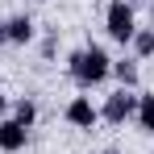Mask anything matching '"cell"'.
I'll list each match as a JSON object with an SVG mask.
<instances>
[{
    "instance_id": "1",
    "label": "cell",
    "mask_w": 154,
    "mask_h": 154,
    "mask_svg": "<svg viewBox=\"0 0 154 154\" xmlns=\"http://www.w3.org/2000/svg\"><path fill=\"white\" fill-rule=\"evenodd\" d=\"M67 67H71V79H75L79 88H96V83H104V79H108L112 58L104 54V46L88 42V46H79V50L67 58Z\"/></svg>"
},
{
    "instance_id": "2",
    "label": "cell",
    "mask_w": 154,
    "mask_h": 154,
    "mask_svg": "<svg viewBox=\"0 0 154 154\" xmlns=\"http://www.w3.org/2000/svg\"><path fill=\"white\" fill-rule=\"evenodd\" d=\"M104 29H108V38H112V42L129 46V42H133V33H137L133 4H125V0H112V4L104 8Z\"/></svg>"
},
{
    "instance_id": "3",
    "label": "cell",
    "mask_w": 154,
    "mask_h": 154,
    "mask_svg": "<svg viewBox=\"0 0 154 154\" xmlns=\"http://www.w3.org/2000/svg\"><path fill=\"white\" fill-rule=\"evenodd\" d=\"M137 112V96L129 92V88H121V92H112L108 100H104V108H100V117L108 121V125H125L129 117Z\"/></svg>"
},
{
    "instance_id": "4",
    "label": "cell",
    "mask_w": 154,
    "mask_h": 154,
    "mask_svg": "<svg viewBox=\"0 0 154 154\" xmlns=\"http://www.w3.org/2000/svg\"><path fill=\"white\" fill-rule=\"evenodd\" d=\"M67 121H71L75 129H92L96 121H100V108L88 100V96H75V100L67 104Z\"/></svg>"
},
{
    "instance_id": "5",
    "label": "cell",
    "mask_w": 154,
    "mask_h": 154,
    "mask_svg": "<svg viewBox=\"0 0 154 154\" xmlns=\"http://www.w3.org/2000/svg\"><path fill=\"white\" fill-rule=\"evenodd\" d=\"M25 142H29V129L21 125V121H0V150L4 154H17V150H25Z\"/></svg>"
},
{
    "instance_id": "6",
    "label": "cell",
    "mask_w": 154,
    "mask_h": 154,
    "mask_svg": "<svg viewBox=\"0 0 154 154\" xmlns=\"http://www.w3.org/2000/svg\"><path fill=\"white\" fill-rule=\"evenodd\" d=\"M4 42H17V46L33 42V21H29L25 13H21V17H8V21H4Z\"/></svg>"
},
{
    "instance_id": "7",
    "label": "cell",
    "mask_w": 154,
    "mask_h": 154,
    "mask_svg": "<svg viewBox=\"0 0 154 154\" xmlns=\"http://www.w3.org/2000/svg\"><path fill=\"white\" fill-rule=\"evenodd\" d=\"M108 75H117V79H121V88L133 92V83H137V63H133V58H121V63H112Z\"/></svg>"
},
{
    "instance_id": "8",
    "label": "cell",
    "mask_w": 154,
    "mask_h": 154,
    "mask_svg": "<svg viewBox=\"0 0 154 154\" xmlns=\"http://www.w3.org/2000/svg\"><path fill=\"white\" fill-rule=\"evenodd\" d=\"M137 125L146 129V133H154V96H137Z\"/></svg>"
},
{
    "instance_id": "9",
    "label": "cell",
    "mask_w": 154,
    "mask_h": 154,
    "mask_svg": "<svg viewBox=\"0 0 154 154\" xmlns=\"http://www.w3.org/2000/svg\"><path fill=\"white\" fill-rule=\"evenodd\" d=\"M129 46L137 50V58H150V54H154V29H137Z\"/></svg>"
},
{
    "instance_id": "10",
    "label": "cell",
    "mask_w": 154,
    "mask_h": 154,
    "mask_svg": "<svg viewBox=\"0 0 154 154\" xmlns=\"http://www.w3.org/2000/svg\"><path fill=\"white\" fill-rule=\"evenodd\" d=\"M13 121H21V125H33V121H38V104L33 100H17V108H13Z\"/></svg>"
},
{
    "instance_id": "11",
    "label": "cell",
    "mask_w": 154,
    "mask_h": 154,
    "mask_svg": "<svg viewBox=\"0 0 154 154\" xmlns=\"http://www.w3.org/2000/svg\"><path fill=\"white\" fill-rule=\"evenodd\" d=\"M4 108H8V100H4V92H0V117H4Z\"/></svg>"
},
{
    "instance_id": "12",
    "label": "cell",
    "mask_w": 154,
    "mask_h": 154,
    "mask_svg": "<svg viewBox=\"0 0 154 154\" xmlns=\"http://www.w3.org/2000/svg\"><path fill=\"white\" fill-rule=\"evenodd\" d=\"M0 46H4V17H0Z\"/></svg>"
},
{
    "instance_id": "13",
    "label": "cell",
    "mask_w": 154,
    "mask_h": 154,
    "mask_svg": "<svg viewBox=\"0 0 154 154\" xmlns=\"http://www.w3.org/2000/svg\"><path fill=\"white\" fill-rule=\"evenodd\" d=\"M125 4H137V0H125Z\"/></svg>"
},
{
    "instance_id": "14",
    "label": "cell",
    "mask_w": 154,
    "mask_h": 154,
    "mask_svg": "<svg viewBox=\"0 0 154 154\" xmlns=\"http://www.w3.org/2000/svg\"><path fill=\"white\" fill-rule=\"evenodd\" d=\"M104 154H117V150H104Z\"/></svg>"
}]
</instances>
